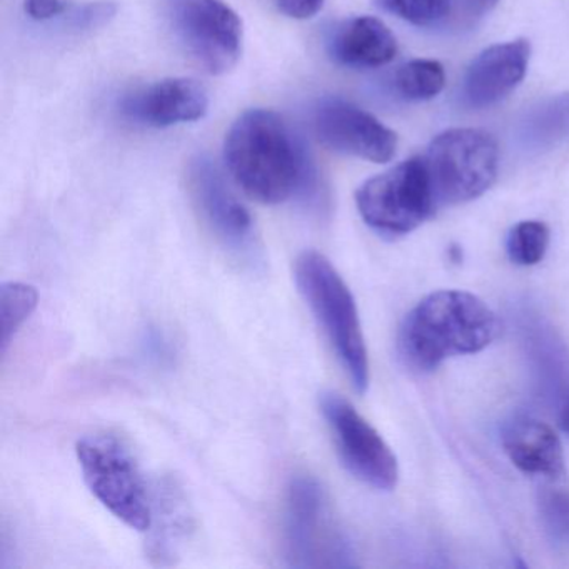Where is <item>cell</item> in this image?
<instances>
[{"instance_id":"obj_1","label":"cell","mask_w":569,"mask_h":569,"mask_svg":"<svg viewBox=\"0 0 569 569\" xmlns=\"http://www.w3.org/2000/svg\"><path fill=\"white\" fill-rule=\"evenodd\" d=\"M224 161L236 184L261 204L278 206L316 191V168L299 136L274 111L252 109L229 129Z\"/></svg>"},{"instance_id":"obj_2","label":"cell","mask_w":569,"mask_h":569,"mask_svg":"<svg viewBox=\"0 0 569 569\" xmlns=\"http://www.w3.org/2000/svg\"><path fill=\"white\" fill-rule=\"evenodd\" d=\"M498 332V318L478 296L432 292L402 321L399 352L412 369L431 371L446 359L482 351Z\"/></svg>"},{"instance_id":"obj_3","label":"cell","mask_w":569,"mask_h":569,"mask_svg":"<svg viewBox=\"0 0 569 569\" xmlns=\"http://www.w3.org/2000/svg\"><path fill=\"white\" fill-rule=\"evenodd\" d=\"M295 279L346 375L356 391L362 395L369 386L368 349L351 291L331 261L318 251L299 254L295 262Z\"/></svg>"},{"instance_id":"obj_4","label":"cell","mask_w":569,"mask_h":569,"mask_svg":"<svg viewBox=\"0 0 569 569\" xmlns=\"http://www.w3.org/2000/svg\"><path fill=\"white\" fill-rule=\"evenodd\" d=\"M86 485L109 512L139 532L152 528L148 486L128 446L114 435H89L76 446Z\"/></svg>"},{"instance_id":"obj_5","label":"cell","mask_w":569,"mask_h":569,"mask_svg":"<svg viewBox=\"0 0 569 569\" xmlns=\"http://www.w3.org/2000/svg\"><path fill=\"white\" fill-rule=\"evenodd\" d=\"M422 159L438 206L478 199L495 184L498 176V144L481 129L442 132L432 139Z\"/></svg>"},{"instance_id":"obj_6","label":"cell","mask_w":569,"mask_h":569,"mask_svg":"<svg viewBox=\"0 0 569 569\" xmlns=\"http://www.w3.org/2000/svg\"><path fill=\"white\" fill-rule=\"evenodd\" d=\"M362 221L379 234L405 236L438 208L425 159L412 158L368 179L356 192Z\"/></svg>"},{"instance_id":"obj_7","label":"cell","mask_w":569,"mask_h":569,"mask_svg":"<svg viewBox=\"0 0 569 569\" xmlns=\"http://www.w3.org/2000/svg\"><path fill=\"white\" fill-rule=\"evenodd\" d=\"M284 551L295 568L348 566V548L332 526L325 489L311 476L292 479L286 496Z\"/></svg>"},{"instance_id":"obj_8","label":"cell","mask_w":569,"mask_h":569,"mask_svg":"<svg viewBox=\"0 0 569 569\" xmlns=\"http://www.w3.org/2000/svg\"><path fill=\"white\" fill-rule=\"evenodd\" d=\"M171 28L206 72L226 74L242 52V22L222 0H166Z\"/></svg>"},{"instance_id":"obj_9","label":"cell","mask_w":569,"mask_h":569,"mask_svg":"<svg viewBox=\"0 0 569 569\" xmlns=\"http://www.w3.org/2000/svg\"><path fill=\"white\" fill-rule=\"evenodd\" d=\"M188 178L196 208L219 244L249 268L262 264L264 256L254 221L211 159L204 156L192 159Z\"/></svg>"},{"instance_id":"obj_10","label":"cell","mask_w":569,"mask_h":569,"mask_svg":"<svg viewBox=\"0 0 569 569\" xmlns=\"http://www.w3.org/2000/svg\"><path fill=\"white\" fill-rule=\"evenodd\" d=\"M319 406L345 468L371 488L395 489L398 459L381 435L338 392H322Z\"/></svg>"},{"instance_id":"obj_11","label":"cell","mask_w":569,"mask_h":569,"mask_svg":"<svg viewBox=\"0 0 569 569\" xmlns=\"http://www.w3.org/2000/svg\"><path fill=\"white\" fill-rule=\"evenodd\" d=\"M312 128L326 148L378 164L391 161L398 149L395 131L345 99L319 102L312 116Z\"/></svg>"},{"instance_id":"obj_12","label":"cell","mask_w":569,"mask_h":569,"mask_svg":"<svg viewBox=\"0 0 569 569\" xmlns=\"http://www.w3.org/2000/svg\"><path fill=\"white\" fill-rule=\"evenodd\" d=\"M208 89L188 78L164 79L136 91L122 102L126 118L152 128L199 121L208 114Z\"/></svg>"},{"instance_id":"obj_13","label":"cell","mask_w":569,"mask_h":569,"mask_svg":"<svg viewBox=\"0 0 569 569\" xmlns=\"http://www.w3.org/2000/svg\"><path fill=\"white\" fill-rule=\"evenodd\" d=\"M531 46L525 39L485 49L466 72L462 99L475 109L491 108L511 94L528 71Z\"/></svg>"},{"instance_id":"obj_14","label":"cell","mask_w":569,"mask_h":569,"mask_svg":"<svg viewBox=\"0 0 569 569\" xmlns=\"http://www.w3.org/2000/svg\"><path fill=\"white\" fill-rule=\"evenodd\" d=\"M502 448L509 461L526 475L546 479L565 476L561 439L546 422L532 418L509 422L502 432Z\"/></svg>"},{"instance_id":"obj_15","label":"cell","mask_w":569,"mask_h":569,"mask_svg":"<svg viewBox=\"0 0 569 569\" xmlns=\"http://www.w3.org/2000/svg\"><path fill=\"white\" fill-rule=\"evenodd\" d=\"M329 54L339 64L356 69L381 68L398 54V42L379 19H349L335 29L328 42Z\"/></svg>"},{"instance_id":"obj_16","label":"cell","mask_w":569,"mask_h":569,"mask_svg":"<svg viewBox=\"0 0 569 569\" xmlns=\"http://www.w3.org/2000/svg\"><path fill=\"white\" fill-rule=\"evenodd\" d=\"M518 144L528 152H546L569 139V92L536 102L516 126Z\"/></svg>"},{"instance_id":"obj_17","label":"cell","mask_w":569,"mask_h":569,"mask_svg":"<svg viewBox=\"0 0 569 569\" xmlns=\"http://www.w3.org/2000/svg\"><path fill=\"white\" fill-rule=\"evenodd\" d=\"M445 68L438 61L416 59L398 69L395 88L408 101H429L445 89Z\"/></svg>"},{"instance_id":"obj_18","label":"cell","mask_w":569,"mask_h":569,"mask_svg":"<svg viewBox=\"0 0 569 569\" xmlns=\"http://www.w3.org/2000/svg\"><path fill=\"white\" fill-rule=\"evenodd\" d=\"M39 295L36 288L22 282H4L0 286V319H2V352L8 351L26 319L34 312Z\"/></svg>"},{"instance_id":"obj_19","label":"cell","mask_w":569,"mask_h":569,"mask_svg":"<svg viewBox=\"0 0 569 569\" xmlns=\"http://www.w3.org/2000/svg\"><path fill=\"white\" fill-rule=\"evenodd\" d=\"M455 0H378L379 8L416 28L445 32Z\"/></svg>"},{"instance_id":"obj_20","label":"cell","mask_w":569,"mask_h":569,"mask_svg":"<svg viewBox=\"0 0 569 569\" xmlns=\"http://www.w3.org/2000/svg\"><path fill=\"white\" fill-rule=\"evenodd\" d=\"M508 256L515 264L536 266L549 248V229L545 222L522 221L509 231Z\"/></svg>"},{"instance_id":"obj_21","label":"cell","mask_w":569,"mask_h":569,"mask_svg":"<svg viewBox=\"0 0 569 569\" xmlns=\"http://www.w3.org/2000/svg\"><path fill=\"white\" fill-rule=\"evenodd\" d=\"M562 478L548 479L541 495L542 515L556 535L569 531V488Z\"/></svg>"},{"instance_id":"obj_22","label":"cell","mask_w":569,"mask_h":569,"mask_svg":"<svg viewBox=\"0 0 569 569\" xmlns=\"http://www.w3.org/2000/svg\"><path fill=\"white\" fill-rule=\"evenodd\" d=\"M499 0H455L451 16L446 24V34H462L478 28L479 22L485 21Z\"/></svg>"},{"instance_id":"obj_23","label":"cell","mask_w":569,"mask_h":569,"mask_svg":"<svg viewBox=\"0 0 569 569\" xmlns=\"http://www.w3.org/2000/svg\"><path fill=\"white\" fill-rule=\"evenodd\" d=\"M118 8L112 2H94L76 12L72 24L76 29L101 28L114 18Z\"/></svg>"},{"instance_id":"obj_24","label":"cell","mask_w":569,"mask_h":569,"mask_svg":"<svg viewBox=\"0 0 569 569\" xmlns=\"http://www.w3.org/2000/svg\"><path fill=\"white\" fill-rule=\"evenodd\" d=\"M274 4L288 18L306 21L321 11L325 0H274Z\"/></svg>"},{"instance_id":"obj_25","label":"cell","mask_w":569,"mask_h":569,"mask_svg":"<svg viewBox=\"0 0 569 569\" xmlns=\"http://www.w3.org/2000/svg\"><path fill=\"white\" fill-rule=\"evenodd\" d=\"M71 0H26V12L34 21H49L68 11Z\"/></svg>"},{"instance_id":"obj_26","label":"cell","mask_w":569,"mask_h":569,"mask_svg":"<svg viewBox=\"0 0 569 569\" xmlns=\"http://www.w3.org/2000/svg\"><path fill=\"white\" fill-rule=\"evenodd\" d=\"M561 428L569 435V398L568 401H566L565 408H562Z\"/></svg>"}]
</instances>
